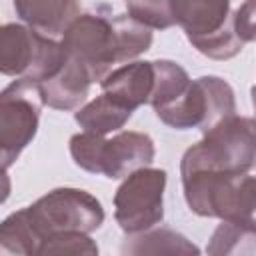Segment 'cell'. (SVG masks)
Listing matches in <instances>:
<instances>
[{"instance_id":"6da1fadb","label":"cell","mask_w":256,"mask_h":256,"mask_svg":"<svg viewBox=\"0 0 256 256\" xmlns=\"http://www.w3.org/2000/svg\"><path fill=\"white\" fill-rule=\"evenodd\" d=\"M256 166V120L248 116H230L202 134V140L190 146L180 170H212L222 174H246Z\"/></svg>"},{"instance_id":"7a4b0ae2","label":"cell","mask_w":256,"mask_h":256,"mask_svg":"<svg viewBox=\"0 0 256 256\" xmlns=\"http://www.w3.org/2000/svg\"><path fill=\"white\" fill-rule=\"evenodd\" d=\"M66 52L56 38L44 36L26 24H4L0 30V72L4 76L44 82L64 64Z\"/></svg>"},{"instance_id":"3957f363","label":"cell","mask_w":256,"mask_h":256,"mask_svg":"<svg viewBox=\"0 0 256 256\" xmlns=\"http://www.w3.org/2000/svg\"><path fill=\"white\" fill-rule=\"evenodd\" d=\"M234 114V90L220 76H200L192 80L174 104L156 112V116L174 130L198 128L202 134Z\"/></svg>"},{"instance_id":"277c9868","label":"cell","mask_w":256,"mask_h":256,"mask_svg":"<svg viewBox=\"0 0 256 256\" xmlns=\"http://www.w3.org/2000/svg\"><path fill=\"white\" fill-rule=\"evenodd\" d=\"M44 106L40 84L16 78L0 94V160L4 172L34 140Z\"/></svg>"},{"instance_id":"5b68a950","label":"cell","mask_w":256,"mask_h":256,"mask_svg":"<svg viewBox=\"0 0 256 256\" xmlns=\"http://www.w3.org/2000/svg\"><path fill=\"white\" fill-rule=\"evenodd\" d=\"M28 208L44 242L64 232L92 234L106 216L100 200L80 188H54Z\"/></svg>"},{"instance_id":"8992f818","label":"cell","mask_w":256,"mask_h":256,"mask_svg":"<svg viewBox=\"0 0 256 256\" xmlns=\"http://www.w3.org/2000/svg\"><path fill=\"white\" fill-rule=\"evenodd\" d=\"M166 170L138 168L128 174L114 194V218L130 236L146 232L164 220Z\"/></svg>"},{"instance_id":"52a82bcc","label":"cell","mask_w":256,"mask_h":256,"mask_svg":"<svg viewBox=\"0 0 256 256\" xmlns=\"http://www.w3.org/2000/svg\"><path fill=\"white\" fill-rule=\"evenodd\" d=\"M60 44L66 56L78 60L98 84L112 72V66L118 64L110 14H78L62 34Z\"/></svg>"},{"instance_id":"ba28073f","label":"cell","mask_w":256,"mask_h":256,"mask_svg":"<svg viewBox=\"0 0 256 256\" xmlns=\"http://www.w3.org/2000/svg\"><path fill=\"white\" fill-rule=\"evenodd\" d=\"M154 140L144 132L124 130L104 142L102 150V174L110 180L126 178L138 168L154 162Z\"/></svg>"},{"instance_id":"9c48e42d","label":"cell","mask_w":256,"mask_h":256,"mask_svg":"<svg viewBox=\"0 0 256 256\" xmlns=\"http://www.w3.org/2000/svg\"><path fill=\"white\" fill-rule=\"evenodd\" d=\"M92 84L90 72L78 60L66 56L62 68L52 78L40 82V92L46 106L68 112L78 110L86 102Z\"/></svg>"},{"instance_id":"30bf717a","label":"cell","mask_w":256,"mask_h":256,"mask_svg":"<svg viewBox=\"0 0 256 256\" xmlns=\"http://www.w3.org/2000/svg\"><path fill=\"white\" fill-rule=\"evenodd\" d=\"M176 24L186 32L188 42L210 36L234 20L232 0H170Z\"/></svg>"},{"instance_id":"8fae6325","label":"cell","mask_w":256,"mask_h":256,"mask_svg":"<svg viewBox=\"0 0 256 256\" xmlns=\"http://www.w3.org/2000/svg\"><path fill=\"white\" fill-rule=\"evenodd\" d=\"M154 80H156L154 62L134 60L112 70L100 82V86H102V92L112 94L128 108L136 110L144 104H150Z\"/></svg>"},{"instance_id":"7c38bea8","label":"cell","mask_w":256,"mask_h":256,"mask_svg":"<svg viewBox=\"0 0 256 256\" xmlns=\"http://www.w3.org/2000/svg\"><path fill=\"white\" fill-rule=\"evenodd\" d=\"M16 16L36 32L58 38L80 14L78 0H12Z\"/></svg>"},{"instance_id":"4fadbf2b","label":"cell","mask_w":256,"mask_h":256,"mask_svg":"<svg viewBox=\"0 0 256 256\" xmlns=\"http://www.w3.org/2000/svg\"><path fill=\"white\" fill-rule=\"evenodd\" d=\"M132 114H134L132 108L122 104L112 94L102 92L92 102L80 106L74 112V120L82 130L106 136L110 132H118L120 128H124V124L132 118Z\"/></svg>"},{"instance_id":"5bb4252c","label":"cell","mask_w":256,"mask_h":256,"mask_svg":"<svg viewBox=\"0 0 256 256\" xmlns=\"http://www.w3.org/2000/svg\"><path fill=\"white\" fill-rule=\"evenodd\" d=\"M42 246H44V238L36 228L28 206L12 212L0 224V250L4 254L34 256L40 254Z\"/></svg>"},{"instance_id":"9a60e30c","label":"cell","mask_w":256,"mask_h":256,"mask_svg":"<svg viewBox=\"0 0 256 256\" xmlns=\"http://www.w3.org/2000/svg\"><path fill=\"white\" fill-rule=\"evenodd\" d=\"M124 254H198V246L192 244L180 232L168 228H150L140 234H130L122 246Z\"/></svg>"},{"instance_id":"2e32d148","label":"cell","mask_w":256,"mask_h":256,"mask_svg":"<svg viewBox=\"0 0 256 256\" xmlns=\"http://www.w3.org/2000/svg\"><path fill=\"white\" fill-rule=\"evenodd\" d=\"M114 42H116V60L130 62L150 50L152 46V28L134 20L130 14H114L112 16Z\"/></svg>"},{"instance_id":"e0dca14e","label":"cell","mask_w":256,"mask_h":256,"mask_svg":"<svg viewBox=\"0 0 256 256\" xmlns=\"http://www.w3.org/2000/svg\"><path fill=\"white\" fill-rule=\"evenodd\" d=\"M154 70H156V80H154L150 106L154 108V112H158L174 104L188 90L192 80L188 72L172 60H154Z\"/></svg>"},{"instance_id":"ac0fdd59","label":"cell","mask_w":256,"mask_h":256,"mask_svg":"<svg viewBox=\"0 0 256 256\" xmlns=\"http://www.w3.org/2000/svg\"><path fill=\"white\" fill-rule=\"evenodd\" d=\"M208 254L222 256V254H256V230H250L242 224L232 220H222L214 230L208 246Z\"/></svg>"},{"instance_id":"d6986e66","label":"cell","mask_w":256,"mask_h":256,"mask_svg":"<svg viewBox=\"0 0 256 256\" xmlns=\"http://www.w3.org/2000/svg\"><path fill=\"white\" fill-rule=\"evenodd\" d=\"M106 138L102 134L86 132L74 134L70 138V156L76 166H80L86 172L102 174V150H104Z\"/></svg>"},{"instance_id":"ffe728a7","label":"cell","mask_w":256,"mask_h":256,"mask_svg":"<svg viewBox=\"0 0 256 256\" xmlns=\"http://www.w3.org/2000/svg\"><path fill=\"white\" fill-rule=\"evenodd\" d=\"M126 10L152 30H166L176 24L170 0H126Z\"/></svg>"},{"instance_id":"44dd1931","label":"cell","mask_w":256,"mask_h":256,"mask_svg":"<svg viewBox=\"0 0 256 256\" xmlns=\"http://www.w3.org/2000/svg\"><path fill=\"white\" fill-rule=\"evenodd\" d=\"M42 256L46 254H84V256H96L98 246L96 242L84 234V232H64L48 238L40 250Z\"/></svg>"},{"instance_id":"7402d4cb","label":"cell","mask_w":256,"mask_h":256,"mask_svg":"<svg viewBox=\"0 0 256 256\" xmlns=\"http://www.w3.org/2000/svg\"><path fill=\"white\" fill-rule=\"evenodd\" d=\"M234 30L244 44L256 42V0H244L234 10Z\"/></svg>"},{"instance_id":"603a6c76","label":"cell","mask_w":256,"mask_h":256,"mask_svg":"<svg viewBox=\"0 0 256 256\" xmlns=\"http://www.w3.org/2000/svg\"><path fill=\"white\" fill-rule=\"evenodd\" d=\"M252 104H254V110H256V84L252 86Z\"/></svg>"}]
</instances>
